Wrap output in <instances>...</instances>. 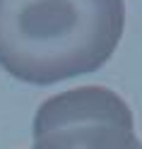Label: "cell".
<instances>
[{"mask_svg": "<svg viewBox=\"0 0 142 149\" xmlns=\"http://www.w3.org/2000/svg\"><path fill=\"white\" fill-rule=\"evenodd\" d=\"M125 26V0H0V68L55 84L106 63Z\"/></svg>", "mask_w": 142, "mask_h": 149, "instance_id": "1", "label": "cell"}, {"mask_svg": "<svg viewBox=\"0 0 142 149\" xmlns=\"http://www.w3.org/2000/svg\"><path fill=\"white\" fill-rule=\"evenodd\" d=\"M31 149H142L132 111L113 89L77 87L46 99Z\"/></svg>", "mask_w": 142, "mask_h": 149, "instance_id": "2", "label": "cell"}]
</instances>
